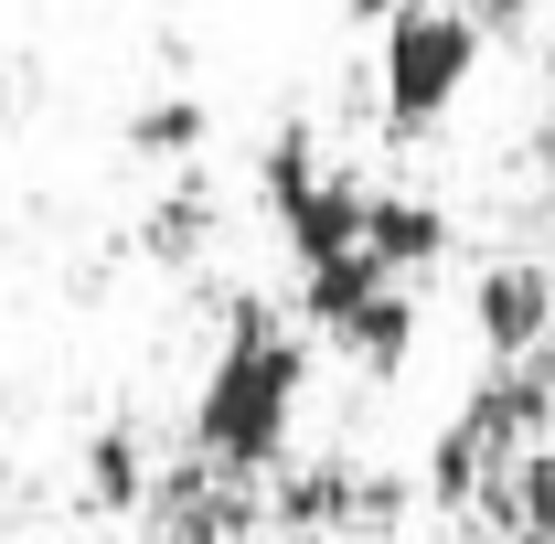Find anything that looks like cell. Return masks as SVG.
<instances>
[{
  "label": "cell",
  "instance_id": "4fadbf2b",
  "mask_svg": "<svg viewBox=\"0 0 555 544\" xmlns=\"http://www.w3.org/2000/svg\"><path fill=\"white\" fill-rule=\"evenodd\" d=\"M150 544H160V534H150Z\"/></svg>",
  "mask_w": 555,
  "mask_h": 544
},
{
  "label": "cell",
  "instance_id": "277c9868",
  "mask_svg": "<svg viewBox=\"0 0 555 544\" xmlns=\"http://www.w3.org/2000/svg\"><path fill=\"white\" fill-rule=\"evenodd\" d=\"M470 310H481V341L502 352V363H534V352H545V332H555V277L534 268V257H513V268H481Z\"/></svg>",
  "mask_w": 555,
  "mask_h": 544
},
{
  "label": "cell",
  "instance_id": "ba28073f",
  "mask_svg": "<svg viewBox=\"0 0 555 544\" xmlns=\"http://www.w3.org/2000/svg\"><path fill=\"white\" fill-rule=\"evenodd\" d=\"M332 341H343L352 363H374V374H396V363L416 352V299H406V288H385V299H363V310H352V321H343Z\"/></svg>",
  "mask_w": 555,
  "mask_h": 544
},
{
  "label": "cell",
  "instance_id": "5b68a950",
  "mask_svg": "<svg viewBox=\"0 0 555 544\" xmlns=\"http://www.w3.org/2000/svg\"><path fill=\"white\" fill-rule=\"evenodd\" d=\"M363 257L406 288L416 268L449 257V204H427V193H363Z\"/></svg>",
  "mask_w": 555,
  "mask_h": 544
},
{
  "label": "cell",
  "instance_id": "8992f818",
  "mask_svg": "<svg viewBox=\"0 0 555 544\" xmlns=\"http://www.w3.org/2000/svg\"><path fill=\"white\" fill-rule=\"evenodd\" d=\"M502 534L513 544H555V449H524V459H502Z\"/></svg>",
  "mask_w": 555,
  "mask_h": 544
},
{
  "label": "cell",
  "instance_id": "52a82bcc",
  "mask_svg": "<svg viewBox=\"0 0 555 544\" xmlns=\"http://www.w3.org/2000/svg\"><path fill=\"white\" fill-rule=\"evenodd\" d=\"M86 502H96V513H139V502H150L139 427H96V438H86Z\"/></svg>",
  "mask_w": 555,
  "mask_h": 544
},
{
  "label": "cell",
  "instance_id": "30bf717a",
  "mask_svg": "<svg viewBox=\"0 0 555 544\" xmlns=\"http://www.w3.org/2000/svg\"><path fill=\"white\" fill-rule=\"evenodd\" d=\"M193 246H204V193H171L150 213V257H193Z\"/></svg>",
  "mask_w": 555,
  "mask_h": 544
},
{
  "label": "cell",
  "instance_id": "6da1fadb",
  "mask_svg": "<svg viewBox=\"0 0 555 544\" xmlns=\"http://www.w3.org/2000/svg\"><path fill=\"white\" fill-rule=\"evenodd\" d=\"M299 396H310V352L268 299H235V321L214 341L204 385H193V459L214 480H268L299 438Z\"/></svg>",
  "mask_w": 555,
  "mask_h": 544
},
{
  "label": "cell",
  "instance_id": "7c38bea8",
  "mask_svg": "<svg viewBox=\"0 0 555 544\" xmlns=\"http://www.w3.org/2000/svg\"><path fill=\"white\" fill-rule=\"evenodd\" d=\"M352 22H396V11H406V0H343Z\"/></svg>",
  "mask_w": 555,
  "mask_h": 544
},
{
  "label": "cell",
  "instance_id": "3957f363",
  "mask_svg": "<svg viewBox=\"0 0 555 544\" xmlns=\"http://www.w3.org/2000/svg\"><path fill=\"white\" fill-rule=\"evenodd\" d=\"M545 396H555V374H545V352H534V363H502V374H481V396L449 416V427H460V438L481 449L491 470H502V459H524V449H534V427H545Z\"/></svg>",
  "mask_w": 555,
  "mask_h": 544
},
{
  "label": "cell",
  "instance_id": "9c48e42d",
  "mask_svg": "<svg viewBox=\"0 0 555 544\" xmlns=\"http://www.w3.org/2000/svg\"><path fill=\"white\" fill-rule=\"evenodd\" d=\"M204 139H214L204 96H150V107L129 118V150H139V160H193Z\"/></svg>",
  "mask_w": 555,
  "mask_h": 544
},
{
  "label": "cell",
  "instance_id": "8fae6325",
  "mask_svg": "<svg viewBox=\"0 0 555 544\" xmlns=\"http://www.w3.org/2000/svg\"><path fill=\"white\" fill-rule=\"evenodd\" d=\"M460 11H470V22H481V33H491V22H524L534 0H460Z\"/></svg>",
  "mask_w": 555,
  "mask_h": 544
},
{
  "label": "cell",
  "instance_id": "7a4b0ae2",
  "mask_svg": "<svg viewBox=\"0 0 555 544\" xmlns=\"http://www.w3.org/2000/svg\"><path fill=\"white\" fill-rule=\"evenodd\" d=\"M470 75H481V22L460 11V0H406L396 22H385V65H374V96H385V118L396 129H438L460 96H470Z\"/></svg>",
  "mask_w": 555,
  "mask_h": 544
}]
</instances>
